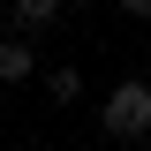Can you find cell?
Segmentation results:
<instances>
[{
  "label": "cell",
  "instance_id": "obj_1",
  "mask_svg": "<svg viewBox=\"0 0 151 151\" xmlns=\"http://www.w3.org/2000/svg\"><path fill=\"white\" fill-rule=\"evenodd\" d=\"M98 121H106L113 144H136V136H151V83L144 76H121L106 91V106H98Z\"/></svg>",
  "mask_w": 151,
  "mask_h": 151
},
{
  "label": "cell",
  "instance_id": "obj_2",
  "mask_svg": "<svg viewBox=\"0 0 151 151\" xmlns=\"http://www.w3.org/2000/svg\"><path fill=\"white\" fill-rule=\"evenodd\" d=\"M60 8L68 0H15V38H38V30H53Z\"/></svg>",
  "mask_w": 151,
  "mask_h": 151
},
{
  "label": "cell",
  "instance_id": "obj_3",
  "mask_svg": "<svg viewBox=\"0 0 151 151\" xmlns=\"http://www.w3.org/2000/svg\"><path fill=\"white\" fill-rule=\"evenodd\" d=\"M23 76H38L30 38H0V83H23Z\"/></svg>",
  "mask_w": 151,
  "mask_h": 151
},
{
  "label": "cell",
  "instance_id": "obj_4",
  "mask_svg": "<svg viewBox=\"0 0 151 151\" xmlns=\"http://www.w3.org/2000/svg\"><path fill=\"white\" fill-rule=\"evenodd\" d=\"M45 98H53V106H76V98H83V76H76V68H53V76H45Z\"/></svg>",
  "mask_w": 151,
  "mask_h": 151
},
{
  "label": "cell",
  "instance_id": "obj_5",
  "mask_svg": "<svg viewBox=\"0 0 151 151\" xmlns=\"http://www.w3.org/2000/svg\"><path fill=\"white\" fill-rule=\"evenodd\" d=\"M121 15H136V23H144V15H151V0H121Z\"/></svg>",
  "mask_w": 151,
  "mask_h": 151
},
{
  "label": "cell",
  "instance_id": "obj_6",
  "mask_svg": "<svg viewBox=\"0 0 151 151\" xmlns=\"http://www.w3.org/2000/svg\"><path fill=\"white\" fill-rule=\"evenodd\" d=\"M68 8H91V0H68Z\"/></svg>",
  "mask_w": 151,
  "mask_h": 151
}]
</instances>
